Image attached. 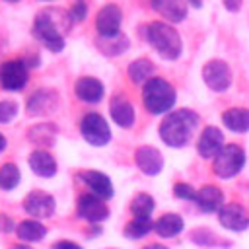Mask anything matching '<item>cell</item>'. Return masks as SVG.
Returning a JSON list of instances; mask_svg holds the SVG:
<instances>
[{"mask_svg":"<svg viewBox=\"0 0 249 249\" xmlns=\"http://www.w3.org/2000/svg\"><path fill=\"white\" fill-rule=\"evenodd\" d=\"M144 249H167V247L161 245V243H150V245H146Z\"/></svg>","mask_w":249,"mask_h":249,"instance_id":"d590c367","label":"cell"},{"mask_svg":"<svg viewBox=\"0 0 249 249\" xmlns=\"http://www.w3.org/2000/svg\"><path fill=\"white\" fill-rule=\"evenodd\" d=\"M53 249H82L78 243H74V241H68V239H62V241H56L54 245H53Z\"/></svg>","mask_w":249,"mask_h":249,"instance_id":"836d02e7","label":"cell"},{"mask_svg":"<svg viewBox=\"0 0 249 249\" xmlns=\"http://www.w3.org/2000/svg\"><path fill=\"white\" fill-rule=\"evenodd\" d=\"M185 228V222L179 214H163L160 216L156 222H154V231L160 235V237H175L177 233H181Z\"/></svg>","mask_w":249,"mask_h":249,"instance_id":"7402d4cb","label":"cell"},{"mask_svg":"<svg viewBox=\"0 0 249 249\" xmlns=\"http://www.w3.org/2000/svg\"><path fill=\"white\" fill-rule=\"evenodd\" d=\"M29 80V68L23 60H6L0 64V86L8 91H19Z\"/></svg>","mask_w":249,"mask_h":249,"instance_id":"ba28073f","label":"cell"},{"mask_svg":"<svg viewBox=\"0 0 249 249\" xmlns=\"http://www.w3.org/2000/svg\"><path fill=\"white\" fill-rule=\"evenodd\" d=\"M109 113L111 119L123 128H130L134 124V107L124 97H115L109 105Z\"/></svg>","mask_w":249,"mask_h":249,"instance_id":"ffe728a7","label":"cell"},{"mask_svg":"<svg viewBox=\"0 0 249 249\" xmlns=\"http://www.w3.org/2000/svg\"><path fill=\"white\" fill-rule=\"evenodd\" d=\"M146 39L154 47V51L165 60H177L183 53L181 35L169 23H161V21L150 23L146 27Z\"/></svg>","mask_w":249,"mask_h":249,"instance_id":"7a4b0ae2","label":"cell"},{"mask_svg":"<svg viewBox=\"0 0 249 249\" xmlns=\"http://www.w3.org/2000/svg\"><path fill=\"white\" fill-rule=\"evenodd\" d=\"M154 12L165 18L171 23H181L187 18V2L185 0H150Z\"/></svg>","mask_w":249,"mask_h":249,"instance_id":"e0dca14e","label":"cell"},{"mask_svg":"<svg viewBox=\"0 0 249 249\" xmlns=\"http://www.w3.org/2000/svg\"><path fill=\"white\" fill-rule=\"evenodd\" d=\"M175 99H177L175 88L163 78H158V76L150 78L142 86V101L152 115H161L171 111V107L175 105Z\"/></svg>","mask_w":249,"mask_h":249,"instance_id":"3957f363","label":"cell"},{"mask_svg":"<svg viewBox=\"0 0 249 249\" xmlns=\"http://www.w3.org/2000/svg\"><path fill=\"white\" fill-rule=\"evenodd\" d=\"M6 144H8V142H6L4 134H0V152H4V150H6Z\"/></svg>","mask_w":249,"mask_h":249,"instance_id":"74e56055","label":"cell"},{"mask_svg":"<svg viewBox=\"0 0 249 249\" xmlns=\"http://www.w3.org/2000/svg\"><path fill=\"white\" fill-rule=\"evenodd\" d=\"M121 19H123V12L117 4H107L103 6L97 16H95V29L99 33V37H113L119 35L121 29Z\"/></svg>","mask_w":249,"mask_h":249,"instance_id":"30bf717a","label":"cell"},{"mask_svg":"<svg viewBox=\"0 0 249 249\" xmlns=\"http://www.w3.org/2000/svg\"><path fill=\"white\" fill-rule=\"evenodd\" d=\"M152 230H154V222H150V220H136L134 218L130 224H126L124 235L130 237V239H140L146 233H150Z\"/></svg>","mask_w":249,"mask_h":249,"instance_id":"f546056e","label":"cell"},{"mask_svg":"<svg viewBox=\"0 0 249 249\" xmlns=\"http://www.w3.org/2000/svg\"><path fill=\"white\" fill-rule=\"evenodd\" d=\"M54 198L45 191H31L23 198V210L33 218H51L54 214Z\"/></svg>","mask_w":249,"mask_h":249,"instance_id":"8fae6325","label":"cell"},{"mask_svg":"<svg viewBox=\"0 0 249 249\" xmlns=\"http://www.w3.org/2000/svg\"><path fill=\"white\" fill-rule=\"evenodd\" d=\"M218 222L230 231H245L249 228V212L239 202H226L218 210Z\"/></svg>","mask_w":249,"mask_h":249,"instance_id":"9c48e42d","label":"cell"},{"mask_svg":"<svg viewBox=\"0 0 249 249\" xmlns=\"http://www.w3.org/2000/svg\"><path fill=\"white\" fill-rule=\"evenodd\" d=\"M78 216H82L88 222H103L105 218H109V208L103 202V198L88 193L82 195L78 200Z\"/></svg>","mask_w":249,"mask_h":249,"instance_id":"4fadbf2b","label":"cell"},{"mask_svg":"<svg viewBox=\"0 0 249 249\" xmlns=\"http://www.w3.org/2000/svg\"><path fill=\"white\" fill-rule=\"evenodd\" d=\"M134 161H136L138 169L146 175H158L163 169V156L160 150H156L152 146H140L134 152Z\"/></svg>","mask_w":249,"mask_h":249,"instance_id":"5bb4252c","label":"cell"},{"mask_svg":"<svg viewBox=\"0 0 249 249\" xmlns=\"http://www.w3.org/2000/svg\"><path fill=\"white\" fill-rule=\"evenodd\" d=\"M154 208H156V202H154V198H152L150 195H146V193L136 195V196L132 198V202H130V212H132V216H134L136 220H150Z\"/></svg>","mask_w":249,"mask_h":249,"instance_id":"484cf974","label":"cell"},{"mask_svg":"<svg viewBox=\"0 0 249 249\" xmlns=\"http://www.w3.org/2000/svg\"><path fill=\"white\" fill-rule=\"evenodd\" d=\"M222 124L235 132V134H245L249 132V109L245 107H230L222 113Z\"/></svg>","mask_w":249,"mask_h":249,"instance_id":"d6986e66","label":"cell"},{"mask_svg":"<svg viewBox=\"0 0 249 249\" xmlns=\"http://www.w3.org/2000/svg\"><path fill=\"white\" fill-rule=\"evenodd\" d=\"M224 132L218 126H204L196 142V152L204 160H214V156L224 148Z\"/></svg>","mask_w":249,"mask_h":249,"instance_id":"7c38bea8","label":"cell"},{"mask_svg":"<svg viewBox=\"0 0 249 249\" xmlns=\"http://www.w3.org/2000/svg\"><path fill=\"white\" fill-rule=\"evenodd\" d=\"M173 195H175L177 198H181V200H195L196 191H195L189 183H175V187H173Z\"/></svg>","mask_w":249,"mask_h":249,"instance_id":"1f68e13d","label":"cell"},{"mask_svg":"<svg viewBox=\"0 0 249 249\" xmlns=\"http://www.w3.org/2000/svg\"><path fill=\"white\" fill-rule=\"evenodd\" d=\"M222 4H224V8H226L228 12H239L243 0H222Z\"/></svg>","mask_w":249,"mask_h":249,"instance_id":"e575fe53","label":"cell"},{"mask_svg":"<svg viewBox=\"0 0 249 249\" xmlns=\"http://www.w3.org/2000/svg\"><path fill=\"white\" fill-rule=\"evenodd\" d=\"M195 202H196V206L204 214H214V212H218L226 204L224 202V193L216 185H204V187H200L196 191V195H195Z\"/></svg>","mask_w":249,"mask_h":249,"instance_id":"9a60e30c","label":"cell"},{"mask_svg":"<svg viewBox=\"0 0 249 249\" xmlns=\"http://www.w3.org/2000/svg\"><path fill=\"white\" fill-rule=\"evenodd\" d=\"M152 74H154V64L148 58H136L128 64V78L136 86H144L150 78H154Z\"/></svg>","mask_w":249,"mask_h":249,"instance_id":"603a6c76","label":"cell"},{"mask_svg":"<svg viewBox=\"0 0 249 249\" xmlns=\"http://www.w3.org/2000/svg\"><path fill=\"white\" fill-rule=\"evenodd\" d=\"M80 179L88 185V189L91 191V195L99 196V198H111L113 196V183L111 179L101 173V171H93V169H88V171H82L80 173Z\"/></svg>","mask_w":249,"mask_h":249,"instance_id":"2e32d148","label":"cell"},{"mask_svg":"<svg viewBox=\"0 0 249 249\" xmlns=\"http://www.w3.org/2000/svg\"><path fill=\"white\" fill-rule=\"evenodd\" d=\"M53 95H54L53 91H37V93H33L29 97V101H27V113L29 115H43L45 111L54 109L56 99L49 101V97H53Z\"/></svg>","mask_w":249,"mask_h":249,"instance_id":"4316f807","label":"cell"},{"mask_svg":"<svg viewBox=\"0 0 249 249\" xmlns=\"http://www.w3.org/2000/svg\"><path fill=\"white\" fill-rule=\"evenodd\" d=\"M245 150L239 144H224L212 160V171L220 179H231L245 167Z\"/></svg>","mask_w":249,"mask_h":249,"instance_id":"277c9868","label":"cell"},{"mask_svg":"<svg viewBox=\"0 0 249 249\" xmlns=\"http://www.w3.org/2000/svg\"><path fill=\"white\" fill-rule=\"evenodd\" d=\"M18 115V103L12 99L0 101V123H10Z\"/></svg>","mask_w":249,"mask_h":249,"instance_id":"4dcf8cb0","label":"cell"},{"mask_svg":"<svg viewBox=\"0 0 249 249\" xmlns=\"http://www.w3.org/2000/svg\"><path fill=\"white\" fill-rule=\"evenodd\" d=\"M80 132L91 146H105L111 140V128L99 113H88L80 123Z\"/></svg>","mask_w":249,"mask_h":249,"instance_id":"52a82bcc","label":"cell"},{"mask_svg":"<svg viewBox=\"0 0 249 249\" xmlns=\"http://www.w3.org/2000/svg\"><path fill=\"white\" fill-rule=\"evenodd\" d=\"M191 239H193V243L204 245V247H230L228 239H222L214 231H208V230H195L191 233Z\"/></svg>","mask_w":249,"mask_h":249,"instance_id":"f1b7e54d","label":"cell"},{"mask_svg":"<svg viewBox=\"0 0 249 249\" xmlns=\"http://www.w3.org/2000/svg\"><path fill=\"white\" fill-rule=\"evenodd\" d=\"M6 2H19V0H6Z\"/></svg>","mask_w":249,"mask_h":249,"instance_id":"ab89813d","label":"cell"},{"mask_svg":"<svg viewBox=\"0 0 249 249\" xmlns=\"http://www.w3.org/2000/svg\"><path fill=\"white\" fill-rule=\"evenodd\" d=\"M41 2H51V0H41Z\"/></svg>","mask_w":249,"mask_h":249,"instance_id":"60d3db41","label":"cell"},{"mask_svg":"<svg viewBox=\"0 0 249 249\" xmlns=\"http://www.w3.org/2000/svg\"><path fill=\"white\" fill-rule=\"evenodd\" d=\"M198 126V115L193 109H177L163 117L160 124V138L171 148H183Z\"/></svg>","mask_w":249,"mask_h":249,"instance_id":"6da1fadb","label":"cell"},{"mask_svg":"<svg viewBox=\"0 0 249 249\" xmlns=\"http://www.w3.org/2000/svg\"><path fill=\"white\" fill-rule=\"evenodd\" d=\"M97 49L107 56H117L128 49V39H126V35H121V33L113 35V37H99Z\"/></svg>","mask_w":249,"mask_h":249,"instance_id":"d4e9b609","label":"cell"},{"mask_svg":"<svg viewBox=\"0 0 249 249\" xmlns=\"http://www.w3.org/2000/svg\"><path fill=\"white\" fill-rule=\"evenodd\" d=\"M74 93L84 103H99L103 99V84L93 76H82L76 80Z\"/></svg>","mask_w":249,"mask_h":249,"instance_id":"ac0fdd59","label":"cell"},{"mask_svg":"<svg viewBox=\"0 0 249 249\" xmlns=\"http://www.w3.org/2000/svg\"><path fill=\"white\" fill-rule=\"evenodd\" d=\"M12 249H33V247H29V245H14Z\"/></svg>","mask_w":249,"mask_h":249,"instance_id":"f35d334b","label":"cell"},{"mask_svg":"<svg viewBox=\"0 0 249 249\" xmlns=\"http://www.w3.org/2000/svg\"><path fill=\"white\" fill-rule=\"evenodd\" d=\"M86 16H88V6H86V2H84V0H76V2L72 4V8H70V18H72L74 21H84Z\"/></svg>","mask_w":249,"mask_h":249,"instance_id":"d6a6232c","label":"cell"},{"mask_svg":"<svg viewBox=\"0 0 249 249\" xmlns=\"http://www.w3.org/2000/svg\"><path fill=\"white\" fill-rule=\"evenodd\" d=\"M202 80L208 86V89H212L216 93H224L231 88L233 74L226 60L212 58V60L204 62V66H202Z\"/></svg>","mask_w":249,"mask_h":249,"instance_id":"8992f818","label":"cell"},{"mask_svg":"<svg viewBox=\"0 0 249 249\" xmlns=\"http://www.w3.org/2000/svg\"><path fill=\"white\" fill-rule=\"evenodd\" d=\"M47 235V228L39 220H23L18 226V237L21 241H41Z\"/></svg>","mask_w":249,"mask_h":249,"instance_id":"cb8c5ba5","label":"cell"},{"mask_svg":"<svg viewBox=\"0 0 249 249\" xmlns=\"http://www.w3.org/2000/svg\"><path fill=\"white\" fill-rule=\"evenodd\" d=\"M19 179H21V175H19V169H18L16 163L8 161L0 167V189L12 191L19 185Z\"/></svg>","mask_w":249,"mask_h":249,"instance_id":"83f0119b","label":"cell"},{"mask_svg":"<svg viewBox=\"0 0 249 249\" xmlns=\"http://www.w3.org/2000/svg\"><path fill=\"white\" fill-rule=\"evenodd\" d=\"M33 35L51 51V53H60L64 49V37L56 27V21L53 19L51 10H43L35 16L33 21Z\"/></svg>","mask_w":249,"mask_h":249,"instance_id":"5b68a950","label":"cell"},{"mask_svg":"<svg viewBox=\"0 0 249 249\" xmlns=\"http://www.w3.org/2000/svg\"><path fill=\"white\" fill-rule=\"evenodd\" d=\"M187 4H191L193 8H200L202 6V0H185Z\"/></svg>","mask_w":249,"mask_h":249,"instance_id":"8d00e7d4","label":"cell"},{"mask_svg":"<svg viewBox=\"0 0 249 249\" xmlns=\"http://www.w3.org/2000/svg\"><path fill=\"white\" fill-rule=\"evenodd\" d=\"M27 161L31 171L39 177H53L56 173V161L47 150H35Z\"/></svg>","mask_w":249,"mask_h":249,"instance_id":"44dd1931","label":"cell"}]
</instances>
